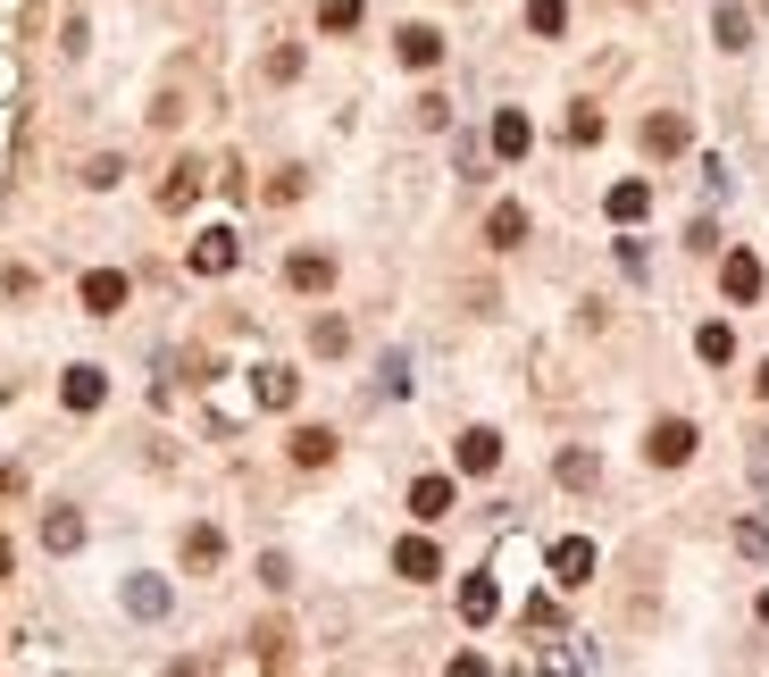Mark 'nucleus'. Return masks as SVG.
Segmentation results:
<instances>
[{
    "instance_id": "obj_1",
    "label": "nucleus",
    "mask_w": 769,
    "mask_h": 677,
    "mask_svg": "<svg viewBox=\"0 0 769 677\" xmlns=\"http://www.w3.org/2000/svg\"><path fill=\"white\" fill-rule=\"evenodd\" d=\"M235 260H243L235 226H201V235H193V251H185V268H193V277H226Z\"/></svg>"
},
{
    "instance_id": "obj_2",
    "label": "nucleus",
    "mask_w": 769,
    "mask_h": 677,
    "mask_svg": "<svg viewBox=\"0 0 769 677\" xmlns=\"http://www.w3.org/2000/svg\"><path fill=\"white\" fill-rule=\"evenodd\" d=\"M201 185H218V159H176L168 185H159V209H168V218H176V209H193V201H201Z\"/></svg>"
},
{
    "instance_id": "obj_3",
    "label": "nucleus",
    "mask_w": 769,
    "mask_h": 677,
    "mask_svg": "<svg viewBox=\"0 0 769 677\" xmlns=\"http://www.w3.org/2000/svg\"><path fill=\"white\" fill-rule=\"evenodd\" d=\"M644 451H653L661 469H686V460H695V427H686V418H661V427L644 435Z\"/></svg>"
},
{
    "instance_id": "obj_4",
    "label": "nucleus",
    "mask_w": 769,
    "mask_h": 677,
    "mask_svg": "<svg viewBox=\"0 0 769 677\" xmlns=\"http://www.w3.org/2000/svg\"><path fill=\"white\" fill-rule=\"evenodd\" d=\"M293 394H301L293 368H277V360H260V368H251V402H260V410H293Z\"/></svg>"
},
{
    "instance_id": "obj_5",
    "label": "nucleus",
    "mask_w": 769,
    "mask_h": 677,
    "mask_svg": "<svg viewBox=\"0 0 769 677\" xmlns=\"http://www.w3.org/2000/svg\"><path fill=\"white\" fill-rule=\"evenodd\" d=\"M552 585H594V544H585V535H561V544H552Z\"/></svg>"
},
{
    "instance_id": "obj_6",
    "label": "nucleus",
    "mask_w": 769,
    "mask_h": 677,
    "mask_svg": "<svg viewBox=\"0 0 769 677\" xmlns=\"http://www.w3.org/2000/svg\"><path fill=\"white\" fill-rule=\"evenodd\" d=\"M284 284H293V293H326V284H335V251H293V260H284Z\"/></svg>"
},
{
    "instance_id": "obj_7",
    "label": "nucleus",
    "mask_w": 769,
    "mask_h": 677,
    "mask_svg": "<svg viewBox=\"0 0 769 677\" xmlns=\"http://www.w3.org/2000/svg\"><path fill=\"white\" fill-rule=\"evenodd\" d=\"M451 460H460L469 477H493V460H502V435H493V427H469L460 444H451Z\"/></svg>"
},
{
    "instance_id": "obj_8",
    "label": "nucleus",
    "mask_w": 769,
    "mask_h": 677,
    "mask_svg": "<svg viewBox=\"0 0 769 677\" xmlns=\"http://www.w3.org/2000/svg\"><path fill=\"white\" fill-rule=\"evenodd\" d=\"M84 310H93V319H117V310H126V277H117V268H93V277H84Z\"/></svg>"
},
{
    "instance_id": "obj_9",
    "label": "nucleus",
    "mask_w": 769,
    "mask_h": 677,
    "mask_svg": "<svg viewBox=\"0 0 769 677\" xmlns=\"http://www.w3.org/2000/svg\"><path fill=\"white\" fill-rule=\"evenodd\" d=\"M719 293H728V301H761V260H752V251H728V268H719Z\"/></svg>"
},
{
    "instance_id": "obj_10",
    "label": "nucleus",
    "mask_w": 769,
    "mask_h": 677,
    "mask_svg": "<svg viewBox=\"0 0 769 677\" xmlns=\"http://www.w3.org/2000/svg\"><path fill=\"white\" fill-rule=\"evenodd\" d=\"M101 394H110L101 368H67V376H59V402H67V410H101Z\"/></svg>"
},
{
    "instance_id": "obj_11",
    "label": "nucleus",
    "mask_w": 769,
    "mask_h": 677,
    "mask_svg": "<svg viewBox=\"0 0 769 677\" xmlns=\"http://www.w3.org/2000/svg\"><path fill=\"white\" fill-rule=\"evenodd\" d=\"M686 143H695V126H686V117H677V110L644 117V150H661V159H669V150H686Z\"/></svg>"
},
{
    "instance_id": "obj_12",
    "label": "nucleus",
    "mask_w": 769,
    "mask_h": 677,
    "mask_svg": "<svg viewBox=\"0 0 769 677\" xmlns=\"http://www.w3.org/2000/svg\"><path fill=\"white\" fill-rule=\"evenodd\" d=\"M394 51H402V67H435V59H444V34H435V25H402Z\"/></svg>"
},
{
    "instance_id": "obj_13",
    "label": "nucleus",
    "mask_w": 769,
    "mask_h": 677,
    "mask_svg": "<svg viewBox=\"0 0 769 677\" xmlns=\"http://www.w3.org/2000/svg\"><path fill=\"white\" fill-rule=\"evenodd\" d=\"M435 569H444V561H435V544H427V535H411V544H394V577H411V585H427Z\"/></svg>"
},
{
    "instance_id": "obj_14",
    "label": "nucleus",
    "mask_w": 769,
    "mask_h": 677,
    "mask_svg": "<svg viewBox=\"0 0 769 677\" xmlns=\"http://www.w3.org/2000/svg\"><path fill=\"white\" fill-rule=\"evenodd\" d=\"M527 143H536V126H527L519 110H502V117H493V159H527Z\"/></svg>"
},
{
    "instance_id": "obj_15",
    "label": "nucleus",
    "mask_w": 769,
    "mask_h": 677,
    "mask_svg": "<svg viewBox=\"0 0 769 677\" xmlns=\"http://www.w3.org/2000/svg\"><path fill=\"white\" fill-rule=\"evenodd\" d=\"M226 561V535H218V527H185V569H193V577H201V569H218Z\"/></svg>"
},
{
    "instance_id": "obj_16",
    "label": "nucleus",
    "mask_w": 769,
    "mask_h": 677,
    "mask_svg": "<svg viewBox=\"0 0 769 677\" xmlns=\"http://www.w3.org/2000/svg\"><path fill=\"white\" fill-rule=\"evenodd\" d=\"M493 611H502V594H493V577H460V619H469V627H486Z\"/></svg>"
},
{
    "instance_id": "obj_17",
    "label": "nucleus",
    "mask_w": 769,
    "mask_h": 677,
    "mask_svg": "<svg viewBox=\"0 0 769 677\" xmlns=\"http://www.w3.org/2000/svg\"><path fill=\"white\" fill-rule=\"evenodd\" d=\"M126 611L134 619H168V585L159 577H126Z\"/></svg>"
},
{
    "instance_id": "obj_18",
    "label": "nucleus",
    "mask_w": 769,
    "mask_h": 677,
    "mask_svg": "<svg viewBox=\"0 0 769 677\" xmlns=\"http://www.w3.org/2000/svg\"><path fill=\"white\" fill-rule=\"evenodd\" d=\"M293 460L301 469H326L335 460V427H293Z\"/></svg>"
},
{
    "instance_id": "obj_19",
    "label": "nucleus",
    "mask_w": 769,
    "mask_h": 677,
    "mask_svg": "<svg viewBox=\"0 0 769 677\" xmlns=\"http://www.w3.org/2000/svg\"><path fill=\"white\" fill-rule=\"evenodd\" d=\"M486 243H493V251L527 243V209H519V201H502V209H493V218H486Z\"/></svg>"
},
{
    "instance_id": "obj_20",
    "label": "nucleus",
    "mask_w": 769,
    "mask_h": 677,
    "mask_svg": "<svg viewBox=\"0 0 769 677\" xmlns=\"http://www.w3.org/2000/svg\"><path fill=\"white\" fill-rule=\"evenodd\" d=\"M451 510V477H418L411 486V519H444Z\"/></svg>"
},
{
    "instance_id": "obj_21",
    "label": "nucleus",
    "mask_w": 769,
    "mask_h": 677,
    "mask_svg": "<svg viewBox=\"0 0 769 677\" xmlns=\"http://www.w3.org/2000/svg\"><path fill=\"white\" fill-rule=\"evenodd\" d=\"M561 486L569 493H594L602 486V460H594V451H561Z\"/></svg>"
},
{
    "instance_id": "obj_22",
    "label": "nucleus",
    "mask_w": 769,
    "mask_h": 677,
    "mask_svg": "<svg viewBox=\"0 0 769 677\" xmlns=\"http://www.w3.org/2000/svg\"><path fill=\"white\" fill-rule=\"evenodd\" d=\"M602 209H611L620 226H636L644 209H653V185H611V201H602Z\"/></svg>"
},
{
    "instance_id": "obj_23",
    "label": "nucleus",
    "mask_w": 769,
    "mask_h": 677,
    "mask_svg": "<svg viewBox=\"0 0 769 677\" xmlns=\"http://www.w3.org/2000/svg\"><path fill=\"white\" fill-rule=\"evenodd\" d=\"M42 544H51V552H75V544H84V519H75V510H51V519H42Z\"/></svg>"
},
{
    "instance_id": "obj_24",
    "label": "nucleus",
    "mask_w": 769,
    "mask_h": 677,
    "mask_svg": "<svg viewBox=\"0 0 769 677\" xmlns=\"http://www.w3.org/2000/svg\"><path fill=\"white\" fill-rule=\"evenodd\" d=\"M360 18H368V0H319V25H326V34H352Z\"/></svg>"
},
{
    "instance_id": "obj_25",
    "label": "nucleus",
    "mask_w": 769,
    "mask_h": 677,
    "mask_svg": "<svg viewBox=\"0 0 769 677\" xmlns=\"http://www.w3.org/2000/svg\"><path fill=\"white\" fill-rule=\"evenodd\" d=\"M711 34H719V51H745V42H752V18H745V9H719Z\"/></svg>"
},
{
    "instance_id": "obj_26",
    "label": "nucleus",
    "mask_w": 769,
    "mask_h": 677,
    "mask_svg": "<svg viewBox=\"0 0 769 677\" xmlns=\"http://www.w3.org/2000/svg\"><path fill=\"white\" fill-rule=\"evenodd\" d=\"M695 352L711 360V368H728V360H736V335H728V326L711 319V326H703V335H695Z\"/></svg>"
},
{
    "instance_id": "obj_27",
    "label": "nucleus",
    "mask_w": 769,
    "mask_h": 677,
    "mask_svg": "<svg viewBox=\"0 0 769 677\" xmlns=\"http://www.w3.org/2000/svg\"><path fill=\"white\" fill-rule=\"evenodd\" d=\"M527 25H536V34H561V25H569V0H527Z\"/></svg>"
},
{
    "instance_id": "obj_28",
    "label": "nucleus",
    "mask_w": 769,
    "mask_h": 677,
    "mask_svg": "<svg viewBox=\"0 0 769 677\" xmlns=\"http://www.w3.org/2000/svg\"><path fill=\"white\" fill-rule=\"evenodd\" d=\"M736 552H745V561H769V527L761 519H736Z\"/></svg>"
},
{
    "instance_id": "obj_29",
    "label": "nucleus",
    "mask_w": 769,
    "mask_h": 677,
    "mask_svg": "<svg viewBox=\"0 0 769 677\" xmlns=\"http://www.w3.org/2000/svg\"><path fill=\"white\" fill-rule=\"evenodd\" d=\"M310 343L335 360V352H352V326H343V319H319V326H310Z\"/></svg>"
},
{
    "instance_id": "obj_30",
    "label": "nucleus",
    "mask_w": 769,
    "mask_h": 677,
    "mask_svg": "<svg viewBox=\"0 0 769 677\" xmlns=\"http://www.w3.org/2000/svg\"><path fill=\"white\" fill-rule=\"evenodd\" d=\"M117 176H126V159H117V150H101L93 168H84V185H93V192H110V185H117Z\"/></svg>"
},
{
    "instance_id": "obj_31",
    "label": "nucleus",
    "mask_w": 769,
    "mask_h": 677,
    "mask_svg": "<svg viewBox=\"0 0 769 677\" xmlns=\"http://www.w3.org/2000/svg\"><path fill=\"white\" fill-rule=\"evenodd\" d=\"M569 143H602V110H585V101H578V110H569Z\"/></svg>"
},
{
    "instance_id": "obj_32",
    "label": "nucleus",
    "mask_w": 769,
    "mask_h": 677,
    "mask_svg": "<svg viewBox=\"0 0 769 677\" xmlns=\"http://www.w3.org/2000/svg\"><path fill=\"white\" fill-rule=\"evenodd\" d=\"M251 644H260V669H284V644H293V636H284V627H260Z\"/></svg>"
},
{
    "instance_id": "obj_33",
    "label": "nucleus",
    "mask_w": 769,
    "mask_h": 677,
    "mask_svg": "<svg viewBox=\"0 0 769 677\" xmlns=\"http://www.w3.org/2000/svg\"><path fill=\"white\" fill-rule=\"evenodd\" d=\"M293 75H301V51H293V42H284V51H268V84H293Z\"/></svg>"
},
{
    "instance_id": "obj_34",
    "label": "nucleus",
    "mask_w": 769,
    "mask_h": 677,
    "mask_svg": "<svg viewBox=\"0 0 769 677\" xmlns=\"http://www.w3.org/2000/svg\"><path fill=\"white\" fill-rule=\"evenodd\" d=\"M260 585H268V594H284V585H293V561H277V552H268V561H260Z\"/></svg>"
},
{
    "instance_id": "obj_35",
    "label": "nucleus",
    "mask_w": 769,
    "mask_h": 677,
    "mask_svg": "<svg viewBox=\"0 0 769 677\" xmlns=\"http://www.w3.org/2000/svg\"><path fill=\"white\" fill-rule=\"evenodd\" d=\"M752 477H761V486H769V435H761V444H752Z\"/></svg>"
},
{
    "instance_id": "obj_36",
    "label": "nucleus",
    "mask_w": 769,
    "mask_h": 677,
    "mask_svg": "<svg viewBox=\"0 0 769 677\" xmlns=\"http://www.w3.org/2000/svg\"><path fill=\"white\" fill-rule=\"evenodd\" d=\"M18 486H25V477H18V469H9V460H0V502H9V493H18Z\"/></svg>"
},
{
    "instance_id": "obj_37",
    "label": "nucleus",
    "mask_w": 769,
    "mask_h": 677,
    "mask_svg": "<svg viewBox=\"0 0 769 677\" xmlns=\"http://www.w3.org/2000/svg\"><path fill=\"white\" fill-rule=\"evenodd\" d=\"M9 569H18V552H9V535H0V585H9Z\"/></svg>"
},
{
    "instance_id": "obj_38",
    "label": "nucleus",
    "mask_w": 769,
    "mask_h": 677,
    "mask_svg": "<svg viewBox=\"0 0 769 677\" xmlns=\"http://www.w3.org/2000/svg\"><path fill=\"white\" fill-rule=\"evenodd\" d=\"M761 394H769V360H761Z\"/></svg>"
},
{
    "instance_id": "obj_39",
    "label": "nucleus",
    "mask_w": 769,
    "mask_h": 677,
    "mask_svg": "<svg viewBox=\"0 0 769 677\" xmlns=\"http://www.w3.org/2000/svg\"><path fill=\"white\" fill-rule=\"evenodd\" d=\"M761 619H769V594H761Z\"/></svg>"
}]
</instances>
